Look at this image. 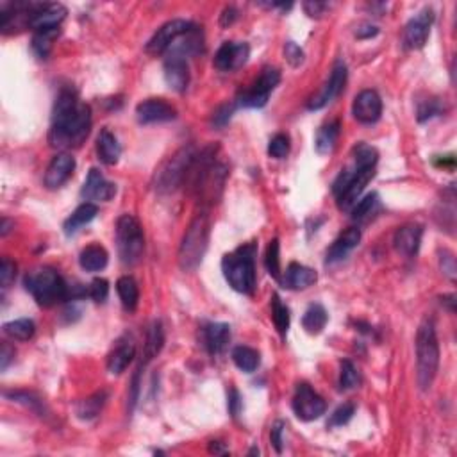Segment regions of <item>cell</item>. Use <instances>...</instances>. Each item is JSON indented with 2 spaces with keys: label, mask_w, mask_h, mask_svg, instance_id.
I'll return each mask as SVG.
<instances>
[{
  "label": "cell",
  "mask_w": 457,
  "mask_h": 457,
  "mask_svg": "<svg viewBox=\"0 0 457 457\" xmlns=\"http://www.w3.org/2000/svg\"><path fill=\"white\" fill-rule=\"evenodd\" d=\"M91 129V110L77 98L73 89H61L54 104L49 143L52 149L81 147Z\"/></svg>",
  "instance_id": "cell-1"
},
{
  "label": "cell",
  "mask_w": 457,
  "mask_h": 457,
  "mask_svg": "<svg viewBox=\"0 0 457 457\" xmlns=\"http://www.w3.org/2000/svg\"><path fill=\"white\" fill-rule=\"evenodd\" d=\"M440 366V343L433 320H424L417 334V380L420 389L427 391L436 379Z\"/></svg>",
  "instance_id": "cell-2"
},
{
  "label": "cell",
  "mask_w": 457,
  "mask_h": 457,
  "mask_svg": "<svg viewBox=\"0 0 457 457\" xmlns=\"http://www.w3.org/2000/svg\"><path fill=\"white\" fill-rule=\"evenodd\" d=\"M255 245L248 243L238 250L227 254L222 261V270L232 290L243 295H252L255 290Z\"/></svg>",
  "instance_id": "cell-3"
},
{
  "label": "cell",
  "mask_w": 457,
  "mask_h": 457,
  "mask_svg": "<svg viewBox=\"0 0 457 457\" xmlns=\"http://www.w3.org/2000/svg\"><path fill=\"white\" fill-rule=\"evenodd\" d=\"M25 290L34 297L40 306L52 308L68 299L70 292L63 277L54 268H38L25 276Z\"/></svg>",
  "instance_id": "cell-4"
},
{
  "label": "cell",
  "mask_w": 457,
  "mask_h": 457,
  "mask_svg": "<svg viewBox=\"0 0 457 457\" xmlns=\"http://www.w3.org/2000/svg\"><path fill=\"white\" fill-rule=\"evenodd\" d=\"M207 241H209V216L207 213H200L190 223L179 248V264L182 270L191 271L202 263Z\"/></svg>",
  "instance_id": "cell-5"
},
{
  "label": "cell",
  "mask_w": 457,
  "mask_h": 457,
  "mask_svg": "<svg viewBox=\"0 0 457 457\" xmlns=\"http://www.w3.org/2000/svg\"><path fill=\"white\" fill-rule=\"evenodd\" d=\"M117 247L120 261L126 267L138 264L145 252V236L140 222L133 215H121L117 222Z\"/></svg>",
  "instance_id": "cell-6"
},
{
  "label": "cell",
  "mask_w": 457,
  "mask_h": 457,
  "mask_svg": "<svg viewBox=\"0 0 457 457\" xmlns=\"http://www.w3.org/2000/svg\"><path fill=\"white\" fill-rule=\"evenodd\" d=\"M195 158L197 156H195L193 147H182L181 150H177L156 172V188L163 193H168V191H174L175 188L181 186L182 181L188 177V172H190Z\"/></svg>",
  "instance_id": "cell-7"
},
{
  "label": "cell",
  "mask_w": 457,
  "mask_h": 457,
  "mask_svg": "<svg viewBox=\"0 0 457 457\" xmlns=\"http://www.w3.org/2000/svg\"><path fill=\"white\" fill-rule=\"evenodd\" d=\"M279 70L267 66V68H263L257 81L252 84V88L247 89V91L238 98V105H243V107H257V110L259 107H263V105H267L271 91L279 86Z\"/></svg>",
  "instance_id": "cell-8"
},
{
  "label": "cell",
  "mask_w": 457,
  "mask_h": 457,
  "mask_svg": "<svg viewBox=\"0 0 457 457\" xmlns=\"http://www.w3.org/2000/svg\"><path fill=\"white\" fill-rule=\"evenodd\" d=\"M327 404L318 393L309 384H299L297 386L295 397H293V411L297 417L304 421L318 420L322 414L325 413Z\"/></svg>",
  "instance_id": "cell-9"
},
{
  "label": "cell",
  "mask_w": 457,
  "mask_h": 457,
  "mask_svg": "<svg viewBox=\"0 0 457 457\" xmlns=\"http://www.w3.org/2000/svg\"><path fill=\"white\" fill-rule=\"evenodd\" d=\"M193 27V24L188 20H181V18H175V20L166 22L161 29H158V33L154 36L150 38V41L147 43L145 50L149 54H158L166 52V50L170 49L172 45L182 36V34H186L190 29Z\"/></svg>",
  "instance_id": "cell-10"
},
{
  "label": "cell",
  "mask_w": 457,
  "mask_h": 457,
  "mask_svg": "<svg viewBox=\"0 0 457 457\" xmlns=\"http://www.w3.org/2000/svg\"><path fill=\"white\" fill-rule=\"evenodd\" d=\"M250 57V47L247 43H238V41H225V43L216 50L215 54V65L220 72H236L241 68Z\"/></svg>",
  "instance_id": "cell-11"
},
{
  "label": "cell",
  "mask_w": 457,
  "mask_h": 457,
  "mask_svg": "<svg viewBox=\"0 0 457 457\" xmlns=\"http://www.w3.org/2000/svg\"><path fill=\"white\" fill-rule=\"evenodd\" d=\"M433 20H434V15L430 9H424V11L418 13L417 17L409 20V24L405 25V31H404L405 49L418 50L427 43Z\"/></svg>",
  "instance_id": "cell-12"
},
{
  "label": "cell",
  "mask_w": 457,
  "mask_h": 457,
  "mask_svg": "<svg viewBox=\"0 0 457 457\" xmlns=\"http://www.w3.org/2000/svg\"><path fill=\"white\" fill-rule=\"evenodd\" d=\"M352 114L357 121L364 126H372L382 114V100L379 93L373 89H363L356 98H354Z\"/></svg>",
  "instance_id": "cell-13"
},
{
  "label": "cell",
  "mask_w": 457,
  "mask_h": 457,
  "mask_svg": "<svg viewBox=\"0 0 457 457\" xmlns=\"http://www.w3.org/2000/svg\"><path fill=\"white\" fill-rule=\"evenodd\" d=\"M345 82H347V66H345L341 61H338L334 68H332L331 77H329V81L325 82V86L322 88V91L309 102V110H322L324 105H327L329 102L334 100V98L343 91Z\"/></svg>",
  "instance_id": "cell-14"
},
{
  "label": "cell",
  "mask_w": 457,
  "mask_h": 457,
  "mask_svg": "<svg viewBox=\"0 0 457 457\" xmlns=\"http://www.w3.org/2000/svg\"><path fill=\"white\" fill-rule=\"evenodd\" d=\"M136 114L142 123H159V121L174 120L177 117V111L174 105L163 98H147L138 104Z\"/></svg>",
  "instance_id": "cell-15"
},
{
  "label": "cell",
  "mask_w": 457,
  "mask_h": 457,
  "mask_svg": "<svg viewBox=\"0 0 457 457\" xmlns=\"http://www.w3.org/2000/svg\"><path fill=\"white\" fill-rule=\"evenodd\" d=\"M82 199L86 200H95V202H107L117 195V186L113 182L105 181L104 175L97 170L91 168L84 181V186L81 190Z\"/></svg>",
  "instance_id": "cell-16"
},
{
  "label": "cell",
  "mask_w": 457,
  "mask_h": 457,
  "mask_svg": "<svg viewBox=\"0 0 457 457\" xmlns=\"http://www.w3.org/2000/svg\"><path fill=\"white\" fill-rule=\"evenodd\" d=\"M73 170H75V159L70 154L63 152L57 154L56 158L50 161L47 174H45V186L49 190H57L72 177Z\"/></svg>",
  "instance_id": "cell-17"
},
{
  "label": "cell",
  "mask_w": 457,
  "mask_h": 457,
  "mask_svg": "<svg viewBox=\"0 0 457 457\" xmlns=\"http://www.w3.org/2000/svg\"><path fill=\"white\" fill-rule=\"evenodd\" d=\"M165 79L166 84L177 93L186 91L188 84H190V68H188L186 59L181 56L168 54L165 61Z\"/></svg>",
  "instance_id": "cell-18"
},
{
  "label": "cell",
  "mask_w": 457,
  "mask_h": 457,
  "mask_svg": "<svg viewBox=\"0 0 457 457\" xmlns=\"http://www.w3.org/2000/svg\"><path fill=\"white\" fill-rule=\"evenodd\" d=\"M421 236H424V227L418 225V223H411V225L400 227L395 232L393 243H395L398 254L405 255V257H413L420 248Z\"/></svg>",
  "instance_id": "cell-19"
},
{
  "label": "cell",
  "mask_w": 457,
  "mask_h": 457,
  "mask_svg": "<svg viewBox=\"0 0 457 457\" xmlns=\"http://www.w3.org/2000/svg\"><path fill=\"white\" fill-rule=\"evenodd\" d=\"M202 341L209 354H223L231 341V327L227 324H207L202 329Z\"/></svg>",
  "instance_id": "cell-20"
},
{
  "label": "cell",
  "mask_w": 457,
  "mask_h": 457,
  "mask_svg": "<svg viewBox=\"0 0 457 457\" xmlns=\"http://www.w3.org/2000/svg\"><path fill=\"white\" fill-rule=\"evenodd\" d=\"M359 229H357V227H348L347 231L338 236L336 241L332 243L331 248L327 250V263H340V261H343V259L359 245Z\"/></svg>",
  "instance_id": "cell-21"
},
{
  "label": "cell",
  "mask_w": 457,
  "mask_h": 457,
  "mask_svg": "<svg viewBox=\"0 0 457 457\" xmlns=\"http://www.w3.org/2000/svg\"><path fill=\"white\" fill-rule=\"evenodd\" d=\"M316 279H318V276L313 268L304 267L300 263H290L280 280L287 290H306V287L313 286Z\"/></svg>",
  "instance_id": "cell-22"
},
{
  "label": "cell",
  "mask_w": 457,
  "mask_h": 457,
  "mask_svg": "<svg viewBox=\"0 0 457 457\" xmlns=\"http://www.w3.org/2000/svg\"><path fill=\"white\" fill-rule=\"evenodd\" d=\"M134 356H136V347L133 341H120L117 347L113 348V352L107 357V370L113 375H120L121 372H126V368L133 363Z\"/></svg>",
  "instance_id": "cell-23"
},
{
  "label": "cell",
  "mask_w": 457,
  "mask_h": 457,
  "mask_svg": "<svg viewBox=\"0 0 457 457\" xmlns=\"http://www.w3.org/2000/svg\"><path fill=\"white\" fill-rule=\"evenodd\" d=\"M97 154L104 165H117L121 156V147L110 129H102L97 138Z\"/></svg>",
  "instance_id": "cell-24"
},
{
  "label": "cell",
  "mask_w": 457,
  "mask_h": 457,
  "mask_svg": "<svg viewBox=\"0 0 457 457\" xmlns=\"http://www.w3.org/2000/svg\"><path fill=\"white\" fill-rule=\"evenodd\" d=\"M117 292H118V297H120L121 306H123L126 311L133 313L134 309L138 308L140 287H138V283H136L133 277L130 276L120 277L117 283Z\"/></svg>",
  "instance_id": "cell-25"
},
{
  "label": "cell",
  "mask_w": 457,
  "mask_h": 457,
  "mask_svg": "<svg viewBox=\"0 0 457 457\" xmlns=\"http://www.w3.org/2000/svg\"><path fill=\"white\" fill-rule=\"evenodd\" d=\"M107 252L100 245H89L79 255V264L86 271H100L107 267Z\"/></svg>",
  "instance_id": "cell-26"
},
{
  "label": "cell",
  "mask_w": 457,
  "mask_h": 457,
  "mask_svg": "<svg viewBox=\"0 0 457 457\" xmlns=\"http://www.w3.org/2000/svg\"><path fill=\"white\" fill-rule=\"evenodd\" d=\"M97 213H98V209L95 204H91V202L81 204L77 209L73 211L72 216H70V218L65 222V234L66 236L75 234V232H77L81 227L88 225V223L91 222L95 216H97Z\"/></svg>",
  "instance_id": "cell-27"
},
{
  "label": "cell",
  "mask_w": 457,
  "mask_h": 457,
  "mask_svg": "<svg viewBox=\"0 0 457 457\" xmlns=\"http://www.w3.org/2000/svg\"><path fill=\"white\" fill-rule=\"evenodd\" d=\"M338 138H340V121L334 120L322 127L316 134V152L318 154H331L334 147H336Z\"/></svg>",
  "instance_id": "cell-28"
},
{
  "label": "cell",
  "mask_w": 457,
  "mask_h": 457,
  "mask_svg": "<svg viewBox=\"0 0 457 457\" xmlns=\"http://www.w3.org/2000/svg\"><path fill=\"white\" fill-rule=\"evenodd\" d=\"M327 320L329 315L324 306L322 304H313V306L308 308V311L304 313L302 325L309 334H320L325 329V325H327Z\"/></svg>",
  "instance_id": "cell-29"
},
{
  "label": "cell",
  "mask_w": 457,
  "mask_h": 457,
  "mask_svg": "<svg viewBox=\"0 0 457 457\" xmlns=\"http://www.w3.org/2000/svg\"><path fill=\"white\" fill-rule=\"evenodd\" d=\"M105 398H107V393L105 391L95 393L91 397L84 398V400H81L75 405V414H77L81 420H93V418H97L98 414H100L102 407H104L105 404Z\"/></svg>",
  "instance_id": "cell-30"
},
{
  "label": "cell",
  "mask_w": 457,
  "mask_h": 457,
  "mask_svg": "<svg viewBox=\"0 0 457 457\" xmlns=\"http://www.w3.org/2000/svg\"><path fill=\"white\" fill-rule=\"evenodd\" d=\"M163 343H165V332H163L161 322H154L150 325L149 332H147V343L145 350H143V363H149L154 357H158V354L161 352Z\"/></svg>",
  "instance_id": "cell-31"
},
{
  "label": "cell",
  "mask_w": 457,
  "mask_h": 457,
  "mask_svg": "<svg viewBox=\"0 0 457 457\" xmlns=\"http://www.w3.org/2000/svg\"><path fill=\"white\" fill-rule=\"evenodd\" d=\"M232 361H234V364L241 372L252 373L255 372L259 366V352L250 347L239 345V347H236L234 350H232Z\"/></svg>",
  "instance_id": "cell-32"
},
{
  "label": "cell",
  "mask_w": 457,
  "mask_h": 457,
  "mask_svg": "<svg viewBox=\"0 0 457 457\" xmlns=\"http://www.w3.org/2000/svg\"><path fill=\"white\" fill-rule=\"evenodd\" d=\"M34 331H36V325H34L33 320L29 318H20V320H13L9 324L4 325L6 336H9L11 340L17 341H27L34 336Z\"/></svg>",
  "instance_id": "cell-33"
},
{
  "label": "cell",
  "mask_w": 457,
  "mask_h": 457,
  "mask_svg": "<svg viewBox=\"0 0 457 457\" xmlns=\"http://www.w3.org/2000/svg\"><path fill=\"white\" fill-rule=\"evenodd\" d=\"M59 36V27L52 29H40L33 36V50L38 57L49 56L50 49H52L54 40Z\"/></svg>",
  "instance_id": "cell-34"
},
{
  "label": "cell",
  "mask_w": 457,
  "mask_h": 457,
  "mask_svg": "<svg viewBox=\"0 0 457 457\" xmlns=\"http://www.w3.org/2000/svg\"><path fill=\"white\" fill-rule=\"evenodd\" d=\"M271 318L280 336H286L287 329H290V309L280 302L279 295L271 297Z\"/></svg>",
  "instance_id": "cell-35"
},
{
  "label": "cell",
  "mask_w": 457,
  "mask_h": 457,
  "mask_svg": "<svg viewBox=\"0 0 457 457\" xmlns=\"http://www.w3.org/2000/svg\"><path fill=\"white\" fill-rule=\"evenodd\" d=\"M377 204H379V197H377V193H368L364 199L357 200L356 206L350 209L352 218L357 220V222H359V220L368 218V216L373 213V209L377 207Z\"/></svg>",
  "instance_id": "cell-36"
},
{
  "label": "cell",
  "mask_w": 457,
  "mask_h": 457,
  "mask_svg": "<svg viewBox=\"0 0 457 457\" xmlns=\"http://www.w3.org/2000/svg\"><path fill=\"white\" fill-rule=\"evenodd\" d=\"M267 270L274 279L280 280V257H279V239H271L268 245L267 257H264Z\"/></svg>",
  "instance_id": "cell-37"
},
{
  "label": "cell",
  "mask_w": 457,
  "mask_h": 457,
  "mask_svg": "<svg viewBox=\"0 0 457 457\" xmlns=\"http://www.w3.org/2000/svg\"><path fill=\"white\" fill-rule=\"evenodd\" d=\"M361 382V377L357 368L350 361H343L341 363V375H340V386L341 389H354L357 388Z\"/></svg>",
  "instance_id": "cell-38"
},
{
  "label": "cell",
  "mask_w": 457,
  "mask_h": 457,
  "mask_svg": "<svg viewBox=\"0 0 457 457\" xmlns=\"http://www.w3.org/2000/svg\"><path fill=\"white\" fill-rule=\"evenodd\" d=\"M290 152V138L286 134H276L274 138L270 140V145H268V154L276 159H284Z\"/></svg>",
  "instance_id": "cell-39"
},
{
  "label": "cell",
  "mask_w": 457,
  "mask_h": 457,
  "mask_svg": "<svg viewBox=\"0 0 457 457\" xmlns=\"http://www.w3.org/2000/svg\"><path fill=\"white\" fill-rule=\"evenodd\" d=\"M6 397L13 398V400L18 402V404L27 405V407H31V409H33V411H36V413H41V411H43V409H41V400L36 397V395H33V393H27V391H6Z\"/></svg>",
  "instance_id": "cell-40"
},
{
  "label": "cell",
  "mask_w": 457,
  "mask_h": 457,
  "mask_svg": "<svg viewBox=\"0 0 457 457\" xmlns=\"http://www.w3.org/2000/svg\"><path fill=\"white\" fill-rule=\"evenodd\" d=\"M354 411H356V407H354L352 404L340 405V407H338L336 411L331 414V420H329V427H343V425H347L348 421L352 420Z\"/></svg>",
  "instance_id": "cell-41"
},
{
  "label": "cell",
  "mask_w": 457,
  "mask_h": 457,
  "mask_svg": "<svg viewBox=\"0 0 457 457\" xmlns=\"http://www.w3.org/2000/svg\"><path fill=\"white\" fill-rule=\"evenodd\" d=\"M284 57H286V61L293 68H297V66L302 65L304 57L306 56H304V50L300 49L295 41H287V43L284 45Z\"/></svg>",
  "instance_id": "cell-42"
},
{
  "label": "cell",
  "mask_w": 457,
  "mask_h": 457,
  "mask_svg": "<svg viewBox=\"0 0 457 457\" xmlns=\"http://www.w3.org/2000/svg\"><path fill=\"white\" fill-rule=\"evenodd\" d=\"M15 277H17V264L13 263L9 257H4L2 264H0V284H2V287L11 286Z\"/></svg>",
  "instance_id": "cell-43"
},
{
  "label": "cell",
  "mask_w": 457,
  "mask_h": 457,
  "mask_svg": "<svg viewBox=\"0 0 457 457\" xmlns=\"http://www.w3.org/2000/svg\"><path fill=\"white\" fill-rule=\"evenodd\" d=\"M236 105L238 104H223V105H220L218 110L215 111V113H213V118H211V123H213V126L215 127H223L227 123V121L231 120V117H232V113H234V110H236Z\"/></svg>",
  "instance_id": "cell-44"
},
{
  "label": "cell",
  "mask_w": 457,
  "mask_h": 457,
  "mask_svg": "<svg viewBox=\"0 0 457 457\" xmlns=\"http://www.w3.org/2000/svg\"><path fill=\"white\" fill-rule=\"evenodd\" d=\"M89 297L95 300V302H105L107 295H110V284L105 279H95L89 286Z\"/></svg>",
  "instance_id": "cell-45"
},
{
  "label": "cell",
  "mask_w": 457,
  "mask_h": 457,
  "mask_svg": "<svg viewBox=\"0 0 457 457\" xmlns=\"http://www.w3.org/2000/svg\"><path fill=\"white\" fill-rule=\"evenodd\" d=\"M441 270H443V274H445L450 280L456 279V259L447 250L441 254Z\"/></svg>",
  "instance_id": "cell-46"
},
{
  "label": "cell",
  "mask_w": 457,
  "mask_h": 457,
  "mask_svg": "<svg viewBox=\"0 0 457 457\" xmlns=\"http://www.w3.org/2000/svg\"><path fill=\"white\" fill-rule=\"evenodd\" d=\"M437 113H440V105L436 104V100L425 102V104L420 105V110H418V120L420 121L429 120V118L436 117Z\"/></svg>",
  "instance_id": "cell-47"
},
{
  "label": "cell",
  "mask_w": 457,
  "mask_h": 457,
  "mask_svg": "<svg viewBox=\"0 0 457 457\" xmlns=\"http://www.w3.org/2000/svg\"><path fill=\"white\" fill-rule=\"evenodd\" d=\"M283 430H284L283 421H277V424L271 427L270 437H271V443H274V447H276L277 452L283 450Z\"/></svg>",
  "instance_id": "cell-48"
},
{
  "label": "cell",
  "mask_w": 457,
  "mask_h": 457,
  "mask_svg": "<svg viewBox=\"0 0 457 457\" xmlns=\"http://www.w3.org/2000/svg\"><path fill=\"white\" fill-rule=\"evenodd\" d=\"M13 357H15V348H13L8 341H4V343H2V352H0V370L8 368Z\"/></svg>",
  "instance_id": "cell-49"
},
{
  "label": "cell",
  "mask_w": 457,
  "mask_h": 457,
  "mask_svg": "<svg viewBox=\"0 0 457 457\" xmlns=\"http://www.w3.org/2000/svg\"><path fill=\"white\" fill-rule=\"evenodd\" d=\"M304 9H306L309 17H320L327 9V4H324V2H304Z\"/></svg>",
  "instance_id": "cell-50"
},
{
  "label": "cell",
  "mask_w": 457,
  "mask_h": 457,
  "mask_svg": "<svg viewBox=\"0 0 457 457\" xmlns=\"http://www.w3.org/2000/svg\"><path fill=\"white\" fill-rule=\"evenodd\" d=\"M239 407H241V402H239V393L236 389H231L229 393V411H231L232 417H238Z\"/></svg>",
  "instance_id": "cell-51"
},
{
  "label": "cell",
  "mask_w": 457,
  "mask_h": 457,
  "mask_svg": "<svg viewBox=\"0 0 457 457\" xmlns=\"http://www.w3.org/2000/svg\"><path fill=\"white\" fill-rule=\"evenodd\" d=\"M377 33H379V29H377L375 25L364 24V25H361L359 29H357L356 36L361 38V40H364V38H373Z\"/></svg>",
  "instance_id": "cell-52"
},
{
  "label": "cell",
  "mask_w": 457,
  "mask_h": 457,
  "mask_svg": "<svg viewBox=\"0 0 457 457\" xmlns=\"http://www.w3.org/2000/svg\"><path fill=\"white\" fill-rule=\"evenodd\" d=\"M236 18H238V11H236L234 8H227L225 11H223L222 18H220V24H222L223 27H227V25L234 24Z\"/></svg>",
  "instance_id": "cell-53"
},
{
  "label": "cell",
  "mask_w": 457,
  "mask_h": 457,
  "mask_svg": "<svg viewBox=\"0 0 457 457\" xmlns=\"http://www.w3.org/2000/svg\"><path fill=\"white\" fill-rule=\"evenodd\" d=\"M0 229H2V231H0V234L8 236V232L11 231V222H9L8 218H2V225H0Z\"/></svg>",
  "instance_id": "cell-54"
},
{
  "label": "cell",
  "mask_w": 457,
  "mask_h": 457,
  "mask_svg": "<svg viewBox=\"0 0 457 457\" xmlns=\"http://www.w3.org/2000/svg\"><path fill=\"white\" fill-rule=\"evenodd\" d=\"M211 452H213V454H225L227 452V450H223L222 449V447H220V443H218V441H213V443H211Z\"/></svg>",
  "instance_id": "cell-55"
}]
</instances>
